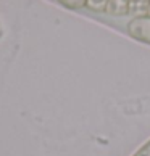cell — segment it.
<instances>
[{
    "mask_svg": "<svg viewBox=\"0 0 150 156\" xmlns=\"http://www.w3.org/2000/svg\"><path fill=\"white\" fill-rule=\"evenodd\" d=\"M61 5H65L68 8H73V10H78V8H82L86 7V2L87 0H58Z\"/></svg>",
    "mask_w": 150,
    "mask_h": 156,
    "instance_id": "5",
    "label": "cell"
},
{
    "mask_svg": "<svg viewBox=\"0 0 150 156\" xmlns=\"http://www.w3.org/2000/svg\"><path fill=\"white\" fill-rule=\"evenodd\" d=\"M147 16H150V3H148V11H147Z\"/></svg>",
    "mask_w": 150,
    "mask_h": 156,
    "instance_id": "7",
    "label": "cell"
},
{
    "mask_svg": "<svg viewBox=\"0 0 150 156\" xmlns=\"http://www.w3.org/2000/svg\"><path fill=\"white\" fill-rule=\"evenodd\" d=\"M134 156H150V142L147 143L145 147H142Z\"/></svg>",
    "mask_w": 150,
    "mask_h": 156,
    "instance_id": "6",
    "label": "cell"
},
{
    "mask_svg": "<svg viewBox=\"0 0 150 156\" xmlns=\"http://www.w3.org/2000/svg\"><path fill=\"white\" fill-rule=\"evenodd\" d=\"M107 3H108V0H87V2H86V7L92 11H105Z\"/></svg>",
    "mask_w": 150,
    "mask_h": 156,
    "instance_id": "4",
    "label": "cell"
},
{
    "mask_svg": "<svg viewBox=\"0 0 150 156\" xmlns=\"http://www.w3.org/2000/svg\"><path fill=\"white\" fill-rule=\"evenodd\" d=\"M107 13L113 16H123L129 11V0H108L107 3Z\"/></svg>",
    "mask_w": 150,
    "mask_h": 156,
    "instance_id": "2",
    "label": "cell"
},
{
    "mask_svg": "<svg viewBox=\"0 0 150 156\" xmlns=\"http://www.w3.org/2000/svg\"><path fill=\"white\" fill-rule=\"evenodd\" d=\"M128 32L141 42L150 44V16L132 18L128 26Z\"/></svg>",
    "mask_w": 150,
    "mask_h": 156,
    "instance_id": "1",
    "label": "cell"
},
{
    "mask_svg": "<svg viewBox=\"0 0 150 156\" xmlns=\"http://www.w3.org/2000/svg\"><path fill=\"white\" fill-rule=\"evenodd\" d=\"M150 0H129V11L128 15L139 18V16H147Z\"/></svg>",
    "mask_w": 150,
    "mask_h": 156,
    "instance_id": "3",
    "label": "cell"
}]
</instances>
